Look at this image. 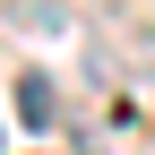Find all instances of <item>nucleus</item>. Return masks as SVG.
<instances>
[{"label": "nucleus", "mask_w": 155, "mask_h": 155, "mask_svg": "<svg viewBox=\"0 0 155 155\" xmlns=\"http://www.w3.org/2000/svg\"><path fill=\"white\" fill-rule=\"evenodd\" d=\"M17 121H26V129H52V121H61V86H52L43 69L17 78Z\"/></svg>", "instance_id": "1"}]
</instances>
